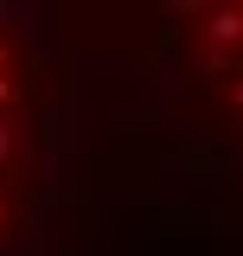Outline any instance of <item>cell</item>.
<instances>
[{"label":"cell","instance_id":"1","mask_svg":"<svg viewBox=\"0 0 243 256\" xmlns=\"http://www.w3.org/2000/svg\"><path fill=\"white\" fill-rule=\"evenodd\" d=\"M52 64L32 0H0V256L32 244L52 198Z\"/></svg>","mask_w":243,"mask_h":256},{"label":"cell","instance_id":"2","mask_svg":"<svg viewBox=\"0 0 243 256\" xmlns=\"http://www.w3.org/2000/svg\"><path fill=\"white\" fill-rule=\"evenodd\" d=\"M166 38L180 45L186 90L237 148L243 166V0H154Z\"/></svg>","mask_w":243,"mask_h":256}]
</instances>
